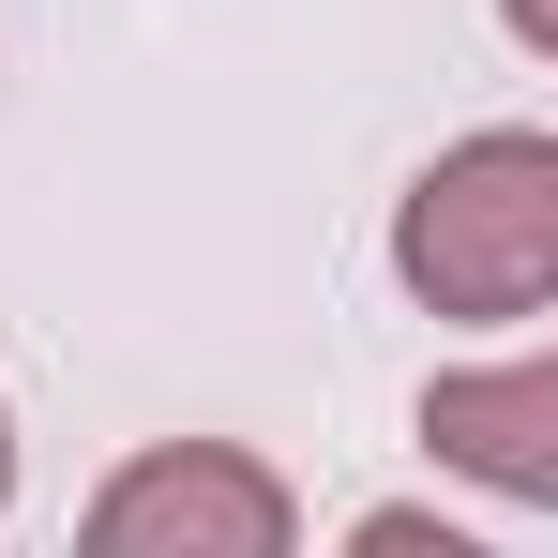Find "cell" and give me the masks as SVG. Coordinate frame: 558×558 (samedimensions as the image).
I'll list each match as a JSON object with an SVG mask.
<instances>
[{"label": "cell", "instance_id": "cell-1", "mask_svg": "<svg viewBox=\"0 0 558 558\" xmlns=\"http://www.w3.org/2000/svg\"><path fill=\"white\" fill-rule=\"evenodd\" d=\"M392 272L438 317H544L558 287V151L544 136H468L392 211Z\"/></svg>", "mask_w": 558, "mask_h": 558}, {"label": "cell", "instance_id": "cell-2", "mask_svg": "<svg viewBox=\"0 0 558 558\" xmlns=\"http://www.w3.org/2000/svg\"><path fill=\"white\" fill-rule=\"evenodd\" d=\"M92 558H287V483L242 453H136L121 483L92 498Z\"/></svg>", "mask_w": 558, "mask_h": 558}, {"label": "cell", "instance_id": "cell-3", "mask_svg": "<svg viewBox=\"0 0 558 558\" xmlns=\"http://www.w3.org/2000/svg\"><path fill=\"white\" fill-rule=\"evenodd\" d=\"M423 438L468 483H498V498H558V363L529 348V363H498V377H438L423 392Z\"/></svg>", "mask_w": 558, "mask_h": 558}, {"label": "cell", "instance_id": "cell-4", "mask_svg": "<svg viewBox=\"0 0 558 558\" xmlns=\"http://www.w3.org/2000/svg\"><path fill=\"white\" fill-rule=\"evenodd\" d=\"M363 558H483V544H453V529H423V513H363Z\"/></svg>", "mask_w": 558, "mask_h": 558}, {"label": "cell", "instance_id": "cell-5", "mask_svg": "<svg viewBox=\"0 0 558 558\" xmlns=\"http://www.w3.org/2000/svg\"><path fill=\"white\" fill-rule=\"evenodd\" d=\"M498 15H513V31H529V46H558V0H498Z\"/></svg>", "mask_w": 558, "mask_h": 558}, {"label": "cell", "instance_id": "cell-6", "mask_svg": "<svg viewBox=\"0 0 558 558\" xmlns=\"http://www.w3.org/2000/svg\"><path fill=\"white\" fill-rule=\"evenodd\" d=\"M0 498H15V423H0Z\"/></svg>", "mask_w": 558, "mask_h": 558}]
</instances>
